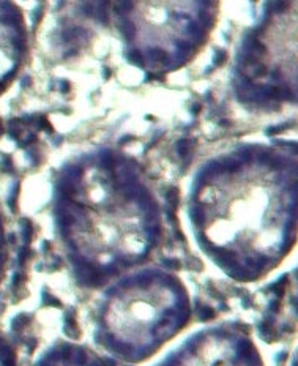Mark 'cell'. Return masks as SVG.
I'll return each instance as SVG.
<instances>
[{
  "label": "cell",
  "instance_id": "obj_3",
  "mask_svg": "<svg viewBox=\"0 0 298 366\" xmlns=\"http://www.w3.org/2000/svg\"><path fill=\"white\" fill-rule=\"evenodd\" d=\"M192 300L172 270L145 265L123 275L99 293L92 316L95 349L128 365H142L188 328Z\"/></svg>",
  "mask_w": 298,
  "mask_h": 366
},
{
  "label": "cell",
  "instance_id": "obj_2",
  "mask_svg": "<svg viewBox=\"0 0 298 366\" xmlns=\"http://www.w3.org/2000/svg\"><path fill=\"white\" fill-rule=\"evenodd\" d=\"M55 237L74 282L104 289L148 265L164 238L158 193L134 156L95 147L68 158L54 182Z\"/></svg>",
  "mask_w": 298,
  "mask_h": 366
},
{
  "label": "cell",
  "instance_id": "obj_8",
  "mask_svg": "<svg viewBox=\"0 0 298 366\" xmlns=\"http://www.w3.org/2000/svg\"><path fill=\"white\" fill-rule=\"evenodd\" d=\"M287 366H298V349L292 353V357L289 360V363H287Z\"/></svg>",
  "mask_w": 298,
  "mask_h": 366
},
{
  "label": "cell",
  "instance_id": "obj_7",
  "mask_svg": "<svg viewBox=\"0 0 298 366\" xmlns=\"http://www.w3.org/2000/svg\"><path fill=\"white\" fill-rule=\"evenodd\" d=\"M0 366H18V355L11 342L0 333Z\"/></svg>",
  "mask_w": 298,
  "mask_h": 366
},
{
  "label": "cell",
  "instance_id": "obj_1",
  "mask_svg": "<svg viewBox=\"0 0 298 366\" xmlns=\"http://www.w3.org/2000/svg\"><path fill=\"white\" fill-rule=\"evenodd\" d=\"M185 218L199 253L227 279L252 284L287 257L298 230V161L238 144L192 172Z\"/></svg>",
  "mask_w": 298,
  "mask_h": 366
},
{
  "label": "cell",
  "instance_id": "obj_5",
  "mask_svg": "<svg viewBox=\"0 0 298 366\" xmlns=\"http://www.w3.org/2000/svg\"><path fill=\"white\" fill-rule=\"evenodd\" d=\"M150 366H265L251 328L238 320L202 325Z\"/></svg>",
  "mask_w": 298,
  "mask_h": 366
},
{
  "label": "cell",
  "instance_id": "obj_6",
  "mask_svg": "<svg viewBox=\"0 0 298 366\" xmlns=\"http://www.w3.org/2000/svg\"><path fill=\"white\" fill-rule=\"evenodd\" d=\"M32 366H106L95 347L73 339H57L40 353Z\"/></svg>",
  "mask_w": 298,
  "mask_h": 366
},
{
  "label": "cell",
  "instance_id": "obj_4",
  "mask_svg": "<svg viewBox=\"0 0 298 366\" xmlns=\"http://www.w3.org/2000/svg\"><path fill=\"white\" fill-rule=\"evenodd\" d=\"M216 2H125L115 8L123 57L148 74L189 65L205 47L218 21Z\"/></svg>",
  "mask_w": 298,
  "mask_h": 366
}]
</instances>
